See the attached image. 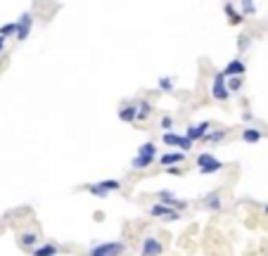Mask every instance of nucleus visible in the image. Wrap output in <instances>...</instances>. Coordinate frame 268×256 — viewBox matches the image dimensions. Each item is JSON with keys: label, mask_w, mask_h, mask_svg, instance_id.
<instances>
[{"label": "nucleus", "mask_w": 268, "mask_h": 256, "mask_svg": "<svg viewBox=\"0 0 268 256\" xmlns=\"http://www.w3.org/2000/svg\"><path fill=\"white\" fill-rule=\"evenodd\" d=\"M124 254V244L121 242H104L90 249V256H121Z\"/></svg>", "instance_id": "obj_1"}, {"label": "nucleus", "mask_w": 268, "mask_h": 256, "mask_svg": "<svg viewBox=\"0 0 268 256\" xmlns=\"http://www.w3.org/2000/svg\"><path fill=\"white\" fill-rule=\"evenodd\" d=\"M211 95H213V100H228V97H230V90H228V83H226V76H223V71H219V74L213 76Z\"/></svg>", "instance_id": "obj_2"}, {"label": "nucleus", "mask_w": 268, "mask_h": 256, "mask_svg": "<svg viewBox=\"0 0 268 256\" xmlns=\"http://www.w3.org/2000/svg\"><path fill=\"white\" fill-rule=\"evenodd\" d=\"M31 26H34V14L31 12H24L19 17V19H17V41H26L29 38V34H31Z\"/></svg>", "instance_id": "obj_3"}, {"label": "nucleus", "mask_w": 268, "mask_h": 256, "mask_svg": "<svg viewBox=\"0 0 268 256\" xmlns=\"http://www.w3.org/2000/svg\"><path fill=\"white\" fill-rule=\"evenodd\" d=\"M150 214L154 216V218H169V221H178V218H180V214H176V209L169 207V204H162V202L152 207Z\"/></svg>", "instance_id": "obj_4"}, {"label": "nucleus", "mask_w": 268, "mask_h": 256, "mask_svg": "<svg viewBox=\"0 0 268 256\" xmlns=\"http://www.w3.org/2000/svg\"><path fill=\"white\" fill-rule=\"evenodd\" d=\"M166 143V145H171V147H180L183 152H187L190 147H193V143L185 138V135H178V133H164V138H162Z\"/></svg>", "instance_id": "obj_5"}, {"label": "nucleus", "mask_w": 268, "mask_h": 256, "mask_svg": "<svg viewBox=\"0 0 268 256\" xmlns=\"http://www.w3.org/2000/svg\"><path fill=\"white\" fill-rule=\"evenodd\" d=\"M162 251H164V247H162V242H159V240H154V237H145L143 256H159Z\"/></svg>", "instance_id": "obj_6"}, {"label": "nucleus", "mask_w": 268, "mask_h": 256, "mask_svg": "<svg viewBox=\"0 0 268 256\" xmlns=\"http://www.w3.org/2000/svg\"><path fill=\"white\" fill-rule=\"evenodd\" d=\"M180 161H185V152L180 150V152H166L164 157H159V164L162 166H176Z\"/></svg>", "instance_id": "obj_7"}, {"label": "nucleus", "mask_w": 268, "mask_h": 256, "mask_svg": "<svg viewBox=\"0 0 268 256\" xmlns=\"http://www.w3.org/2000/svg\"><path fill=\"white\" fill-rule=\"evenodd\" d=\"M245 69H247V67H245V62H242V60H233V62H228V67L226 69H223V76H242V74H245Z\"/></svg>", "instance_id": "obj_8"}, {"label": "nucleus", "mask_w": 268, "mask_h": 256, "mask_svg": "<svg viewBox=\"0 0 268 256\" xmlns=\"http://www.w3.org/2000/svg\"><path fill=\"white\" fill-rule=\"evenodd\" d=\"M206 131H209V121H204V124H200V126H190V128H187V135H185V138L190 140V143H195V140H202V138H204Z\"/></svg>", "instance_id": "obj_9"}, {"label": "nucleus", "mask_w": 268, "mask_h": 256, "mask_svg": "<svg viewBox=\"0 0 268 256\" xmlns=\"http://www.w3.org/2000/svg\"><path fill=\"white\" fill-rule=\"evenodd\" d=\"M136 114H138L136 104H126V107H121V111H119V119L126 121V124H131V121H136Z\"/></svg>", "instance_id": "obj_10"}, {"label": "nucleus", "mask_w": 268, "mask_h": 256, "mask_svg": "<svg viewBox=\"0 0 268 256\" xmlns=\"http://www.w3.org/2000/svg\"><path fill=\"white\" fill-rule=\"evenodd\" d=\"M159 200H162V204H169V207L185 209V202H183V200H176L171 192H162V197H159Z\"/></svg>", "instance_id": "obj_11"}, {"label": "nucleus", "mask_w": 268, "mask_h": 256, "mask_svg": "<svg viewBox=\"0 0 268 256\" xmlns=\"http://www.w3.org/2000/svg\"><path fill=\"white\" fill-rule=\"evenodd\" d=\"M152 161H154V157H147V154H138L136 159L131 161V166H133V168H147Z\"/></svg>", "instance_id": "obj_12"}, {"label": "nucleus", "mask_w": 268, "mask_h": 256, "mask_svg": "<svg viewBox=\"0 0 268 256\" xmlns=\"http://www.w3.org/2000/svg\"><path fill=\"white\" fill-rule=\"evenodd\" d=\"M223 12L228 14V19L233 21V24H242V14L235 12V5H233V3H226V5H223Z\"/></svg>", "instance_id": "obj_13"}, {"label": "nucleus", "mask_w": 268, "mask_h": 256, "mask_svg": "<svg viewBox=\"0 0 268 256\" xmlns=\"http://www.w3.org/2000/svg\"><path fill=\"white\" fill-rule=\"evenodd\" d=\"M242 140L254 145V143H259V140H261V131H256V128H247V131H242Z\"/></svg>", "instance_id": "obj_14"}, {"label": "nucleus", "mask_w": 268, "mask_h": 256, "mask_svg": "<svg viewBox=\"0 0 268 256\" xmlns=\"http://www.w3.org/2000/svg\"><path fill=\"white\" fill-rule=\"evenodd\" d=\"M55 254H57L55 244H43V247H38V249L31 251V256H55Z\"/></svg>", "instance_id": "obj_15"}, {"label": "nucleus", "mask_w": 268, "mask_h": 256, "mask_svg": "<svg viewBox=\"0 0 268 256\" xmlns=\"http://www.w3.org/2000/svg\"><path fill=\"white\" fill-rule=\"evenodd\" d=\"M223 168V164H221L219 159H213L211 164H206V166H200V173L202 176H209V173H216V171H221Z\"/></svg>", "instance_id": "obj_16"}, {"label": "nucleus", "mask_w": 268, "mask_h": 256, "mask_svg": "<svg viewBox=\"0 0 268 256\" xmlns=\"http://www.w3.org/2000/svg\"><path fill=\"white\" fill-rule=\"evenodd\" d=\"M150 111H152L150 102H138V114H136V119H138V121H143V119L150 117Z\"/></svg>", "instance_id": "obj_17"}, {"label": "nucleus", "mask_w": 268, "mask_h": 256, "mask_svg": "<svg viewBox=\"0 0 268 256\" xmlns=\"http://www.w3.org/2000/svg\"><path fill=\"white\" fill-rule=\"evenodd\" d=\"M226 138V131H211V133H204V143H221V140Z\"/></svg>", "instance_id": "obj_18"}, {"label": "nucleus", "mask_w": 268, "mask_h": 256, "mask_svg": "<svg viewBox=\"0 0 268 256\" xmlns=\"http://www.w3.org/2000/svg\"><path fill=\"white\" fill-rule=\"evenodd\" d=\"M138 154H147V157H157V145H154V143H145V145H140Z\"/></svg>", "instance_id": "obj_19"}, {"label": "nucleus", "mask_w": 268, "mask_h": 256, "mask_svg": "<svg viewBox=\"0 0 268 256\" xmlns=\"http://www.w3.org/2000/svg\"><path fill=\"white\" fill-rule=\"evenodd\" d=\"M228 78H230V81H226L228 90H230V93H237V90L242 88V76H228Z\"/></svg>", "instance_id": "obj_20"}, {"label": "nucleus", "mask_w": 268, "mask_h": 256, "mask_svg": "<svg viewBox=\"0 0 268 256\" xmlns=\"http://www.w3.org/2000/svg\"><path fill=\"white\" fill-rule=\"evenodd\" d=\"M159 90H164V93H171L173 90V78H169V76H162L159 78Z\"/></svg>", "instance_id": "obj_21"}, {"label": "nucleus", "mask_w": 268, "mask_h": 256, "mask_svg": "<svg viewBox=\"0 0 268 256\" xmlns=\"http://www.w3.org/2000/svg\"><path fill=\"white\" fill-rule=\"evenodd\" d=\"M17 34V21H12V24H5V26H0V36H14Z\"/></svg>", "instance_id": "obj_22"}, {"label": "nucleus", "mask_w": 268, "mask_h": 256, "mask_svg": "<svg viewBox=\"0 0 268 256\" xmlns=\"http://www.w3.org/2000/svg\"><path fill=\"white\" fill-rule=\"evenodd\" d=\"M240 5H242V12H245V14H254L256 12L254 0H240Z\"/></svg>", "instance_id": "obj_23"}, {"label": "nucleus", "mask_w": 268, "mask_h": 256, "mask_svg": "<svg viewBox=\"0 0 268 256\" xmlns=\"http://www.w3.org/2000/svg\"><path fill=\"white\" fill-rule=\"evenodd\" d=\"M100 185H102L107 192H114V190H119V187H121V183H119V180H102Z\"/></svg>", "instance_id": "obj_24"}, {"label": "nucleus", "mask_w": 268, "mask_h": 256, "mask_svg": "<svg viewBox=\"0 0 268 256\" xmlns=\"http://www.w3.org/2000/svg\"><path fill=\"white\" fill-rule=\"evenodd\" d=\"M88 192H90V194H95V197H107V194H110L102 185H88Z\"/></svg>", "instance_id": "obj_25"}, {"label": "nucleus", "mask_w": 268, "mask_h": 256, "mask_svg": "<svg viewBox=\"0 0 268 256\" xmlns=\"http://www.w3.org/2000/svg\"><path fill=\"white\" fill-rule=\"evenodd\" d=\"M216 159V157H213V154H200V157H197V164H200V166H206V164H211V161Z\"/></svg>", "instance_id": "obj_26"}, {"label": "nucleus", "mask_w": 268, "mask_h": 256, "mask_svg": "<svg viewBox=\"0 0 268 256\" xmlns=\"http://www.w3.org/2000/svg\"><path fill=\"white\" fill-rule=\"evenodd\" d=\"M206 207H211V209H219V207H221V200H219V194L213 192L211 197H206Z\"/></svg>", "instance_id": "obj_27"}, {"label": "nucleus", "mask_w": 268, "mask_h": 256, "mask_svg": "<svg viewBox=\"0 0 268 256\" xmlns=\"http://www.w3.org/2000/svg\"><path fill=\"white\" fill-rule=\"evenodd\" d=\"M34 242H36V235H34V233H29V235L21 237V244H34Z\"/></svg>", "instance_id": "obj_28"}, {"label": "nucleus", "mask_w": 268, "mask_h": 256, "mask_svg": "<svg viewBox=\"0 0 268 256\" xmlns=\"http://www.w3.org/2000/svg\"><path fill=\"white\" fill-rule=\"evenodd\" d=\"M162 126H164L166 131H169V128L173 126V119H171V117H164V119H162Z\"/></svg>", "instance_id": "obj_29"}, {"label": "nucleus", "mask_w": 268, "mask_h": 256, "mask_svg": "<svg viewBox=\"0 0 268 256\" xmlns=\"http://www.w3.org/2000/svg\"><path fill=\"white\" fill-rule=\"evenodd\" d=\"M5 43H7V38L5 36H0V55H3V50H5Z\"/></svg>", "instance_id": "obj_30"}, {"label": "nucleus", "mask_w": 268, "mask_h": 256, "mask_svg": "<svg viewBox=\"0 0 268 256\" xmlns=\"http://www.w3.org/2000/svg\"><path fill=\"white\" fill-rule=\"evenodd\" d=\"M245 48H247V36H242L240 38V50H245Z\"/></svg>", "instance_id": "obj_31"}, {"label": "nucleus", "mask_w": 268, "mask_h": 256, "mask_svg": "<svg viewBox=\"0 0 268 256\" xmlns=\"http://www.w3.org/2000/svg\"><path fill=\"white\" fill-rule=\"evenodd\" d=\"M166 168H169V173H171V176H180L178 168H173V166H166Z\"/></svg>", "instance_id": "obj_32"}, {"label": "nucleus", "mask_w": 268, "mask_h": 256, "mask_svg": "<svg viewBox=\"0 0 268 256\" xmlns=\"http://www.w3.org/2000/svg\"><path fill=\"white\" fill-rule=\"evenodd\" d=\"M266 214H268V207H266Z\"/></svg>", "instance_id": "obj_33"}]
</instances>
